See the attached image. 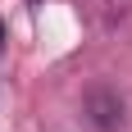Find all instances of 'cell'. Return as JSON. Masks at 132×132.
<instances>
[{
    "instance_id": "obj_1",
    "label": "cell",
    "mask_w": 132,
    "mask_h": 132,
    "mask_svg": "<svg viewBox=\"0 0 132 132\" xmlns=\"http://www.w3.org/2000/svg\"><path fill=\"white\" fill-rule=\"evenodd\" d=\"M0 46H5V18H0Z\"/></svg>"
},
{
    "instance_id": "obj_2",
    "label": "cell",
    "mask_w": 132,
    "mask_h": 132,
    "mask_svg": "<svg viewBox=\"0 0 132 132\" xmlns=\"http://www.w3.org/2000/svg\"><path fill=\"white\" fill-rule=\"evenodd\" d=\"M27 5H41V0H27Z\"/></svg>"
}]
</instances>
